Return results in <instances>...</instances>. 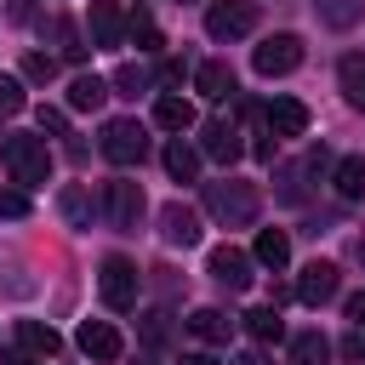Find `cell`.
<instances>
[{"mask_svg":"<svg viewBox=\"0 0 365 365\" xmlns=\"http://www.w3.org/2000/svg\"><path fill=\"white\" fill-rule=\"evenodd\" d=\"M108 97V80H97V74H74L68 80V108H97Z\"/></svg>","mask_w":365,"mask_h":365,"instance_id":"cell-27","label":"cell"},{"mask_svg":"<svg viewBox=\"0 0 365 365\" xmlns=\"http://www.w3.org/2000/svg\"><path fill=\"white\" fill-rule=\"evenodd\" d=\"M336 291H342V274L331 262H308L302 279H297V302H308V308H325Z\"/></svg>","mask_w":365,"mask_h":365,"instance_id":"cell-9","label":"cell"},{"mask_svg":"<svg viewBox=\"0 0 365 365\" xmlns=\"http://www.w3.org/2000/svg\"><path fill=\"white\" fill-rule=\"evenodd\" d=\"M114 91H125V97H137V91H148V74H143L137 63H125V68H114Z\"/></svg>","mask_w":365,"mask_h":365,"instance_id":"cell-31","label":"cell"},{"mask_svg":"<svg viewBox=\"0 0 365 365\" xmlns=\"http://www.w3.org/2000/svg\"><path fill=\"white\" fill-rule=\"evenodd\" d=\"M342 308H348V319H354V331H365V291H354V297H348Z\"/></svg>","mask_w":365,"mask_h":365,"instance_id":"cell-34","label":"cell"},{"mask_svg":"<svg viewBox=\"0 0 365 365\" xmlns=\"http://www.w3.org/2000/svg\"><path fill=\"white\" fill-rule=\"evenodd\" d=\"M331 359V342L319 331H297L291 336V365H325Z\"/></svg>","mask_w":365,"mask_h":365,"instance_id":"cell-26","label":"cell"},{"mask_svg":"<svg viewBox=\"0 0 365 365\" xmlns=\"http://www.w3.org/2000/svg\"><path fill=\"white\" fill-rule=\"evenodd\" d=\"M17 108H23V80L0 74V114H17Z\"/></svg>","mask_w":365,"mask_h":365,"instance_id":"cell-33","label":"cell"},{"mask_svg":"<svg viewBox=\"0 0 365 365\" xmlns=\"http://www.w3.org/2000/svg\"><path fill=\"white\" fill-rule=\"evenodd\" d=\"M257 29V6L251 0H211L205 6V34L211 40H240Z\"/></svg>","mask_w":365,"mask_h":365,"instance_id":"cell-5","label":"cell"},{"mask_svg":"<svg viewBox=\"0 0 365 365\" xmlns=\"http://www.w3.org/2000/svg\"><path fill=\"white\" fill-rule=\"evenodd\" d=\"M182 365H217L211 354H182Z\"/></svg>","mask_w":365,"mask_h":365,"instance_id":"cell-39","label":"cell"},{"mask_svg":"<svg viewBox=\"0 0 365 365\" xmlns=\"http://www.w3.org/2000/svg\"><path fill=\"white\" fill-rule=\"evenodd\" d=\"M211 279L228 285V291H245V285H251V257L234 251V245H217V251H211Z\"/></svg>","mask_w":365,"mask_h":365,"instance_id":"cell-12","label":"cell"},{"mask_svg":"<svg viewBox=\"0 0 365 365\" xmlns=\"http://www.w3.org/2000/svg\"><path fill=\"white\" fill-rule=\"evenodd\" d=\"M160 240H165V245H200V217L171 200V205L160 211Z\"/></svg>","mask_w":365,"mask_h":365,"instance_id":"cell-14","label":"cell"},{"mask_svg":"<svg viewBox=\"0 0 365 365\" xmlns=\"http://www.w3.org/2000/svg\"><path fill=\"white\" fill-rule=\"evenodd\" d=\"M200 154H211V160L234 165V160L245 154V143H240V125H228V120H205V131H200Z\"/></svg>","mask_w":365,"mask_h":365,"instance_id":"cell-11","label":"cell"},{"mask_svg":"<svg viewBox=\"0 0 365 365\" xmlns=\"http://www.w3.org/2000/svg\"><path fill=\"white\" fill-rule=\"evenodd\" d=\"M342 354H348V359H365V331H354V336L342 342Z\"/></svg>","mask_w":365,"mask_h":365,"instance_id":"cell-36","label":"cell"},{"mask_svg":"<svg viewBox=\"0 0 365 365\" xmlns=\"http://www.w3.org/2000/svg\"><path fill=\"white\" fill-rule=\"evenodd\" d=\"M125 34H131V40H137V51H160V46H165V40H160V29H154V17H148V11H131V17H125Z\"/></svg>","mask_w":365,"mask_h":365,"instance_id":"cell-28","label":"cell"},{"mask_svg":"<svg viewBox=\"0 0 365 365\" xmlns=\"http://www.w3.org/2000/svg\"><path fill=\"white\" fill-rule=\"evenodd\" d=\"M34 120H40V131H63V125H68V120H63V108H40Z\"/></svg>","mask_w":365,"mask_h":365,"instance_id":"cell-35","label":"cell"},{"mask_svg":"<svg viewBox=\"0 0 365 365\" xmlns=\"http://www.w3.org/2000/svg\"><path fill=\"white\" fill-rule=\"evenodd\" d=\"M314 17L325 29H354L365 17V0H314Z\"/></svg>","mask_w":365,"mask_h":365,"instance_id":"cell-22","label":"cell"},{"mask_svg":"<svg viewBox=\"0 0 365 365\" xmlns=\"http://www.w3.org/2000/svg\"><path fill=\"white\" fill-rule=\"evenodd\" d=\"M57 211H63V222H68V228H91V194H86L80 182L57 194Z\"/></svg>","mask_w":365,"mask_h":365,"instance_id":"cell-24","label":"cell"},{"mask_svg":"<svg viewBox=\"0 0 365 365\" xmlns=\"http://www.w3.org/2000/svg\"><path fill=\"white\" fill-rule=\"evenodd\" d=\"M336 86H342V97L365 114V57H359V51H348V57L336 63Z\"/></svg>","mask_w":365,"mask_h":365,"instance_id":"cell-20","label":"cell"},{"mask_svg":"<svg viewBox=\"0 0 365 365\" xmlns=\"http://www.w3.org/2000/svg\"><path fill=\"white\" fill-rule=\"evenodd\" d=\"M234 365H268V354H257V348H251V354H240Z\"/></svg>","mask_w":365,"mask_h":365,"instance_id":"cell-38","label":"cell"},{"mask_svg":"<svg viewBox=\"0 0 365 365\" xmlns=\"http://www.w3.org/2000/svg\"><path fill=\"white\" fill-rule=\"evenodd\" d=\"M154 125L171 131V137H182V131L194 125V103H188V97H160V103H154Z\"/></svg>","mask_w":365,"mask_h":365,"instance_id":"cell-17","label":"cell"},{"mask_svg":"<svg viewBox=\"0 0 365 365\" xmlns=\"http://www.w3.org/2000/svg\"><path fill=\"white\" fill-rule=\"evenodd\" d=\"M97 291H103V302H108L114 314L137 308V291H143L137 262H131V257H103V268H97Z\"/></svg>","mask_w":365,"mask_h":365,"instance_id":"cell-3","label":"cell"},{"mask_svg":"<svg viewBox=\"0 0 365 365\" xmlns=\"http://www.w3.org/2000/svg\"><path fill=\"white\" fill-rule=\"evenodd\" d=\"M245 331H251L257 342H279V336H285V319H279V308H274V302H262V308H251V314H245Z\"/></svg>","mask_w":365,"mask_h":365,"instance_id":"cell-25","label":"cell"},{"mask_svg":"<svg viewBox=\"0 0 365 365\" xmlns=\"http://www.w3.org/2000/svg\"><path fill=\"white\" fill-rule=\"evenodd\" d=\"M86 29H91V46H103V51L125 46V11H120L114 0H91V11H86Z\"/></svg>","mask_w":365,"mask_h":365,"instance_id":"cell-8","label":"cell"},{"mask_svg":"<svg viewBox=\"0 0 365 365\" xmlns=\"http://www.w3.org/2000/svg\"><path fill=\"white\" fill-rule=\"evenodd\" d=\"M0 160H6V171H11V182H23V188H40V182L51 177V148H46V137H29V131H11V137L0 143Z\"/></svg>","mask_w":365,"mask_h":365,"instance_id":"cell-1","label":"cell"},{"mask_svg":"<svg viewBox=\"0 0 365 365\" xmlns=\"http://www.w3.org/2000/svg\"><path fill=\"white\" fill-rule=\"evenodd\" d=\"M137 365H160V359H137Z\"/></svg>","mask_w":365,"mask_h":365,"instance_id":"cell-41","label":"cell"},{"mask_svg":"<svg viewBox=\"0 0 365 365\" xmlns=\"http://www.w3.org/2000/svg\"><path fill=\"white\" fill-rule=\"evenodd\" d=\"M51 29H57V51H63L68 63H80V57H86V46H80V29H74V23H51Z\"/></svg>","mask_w":365,"mask_h":365,"instance_id":"cell-30","label":"cell"},{"mask_svg":"<svg viewBox=\"0 0 365 365\" xmlns=\"http://www.w3.org/2000/svg\"><path fill=\"white\" fill-rule=\"evenodd\" d=\"M188 331H194L200 342H211V348H217V342H228V336H234V319H228L222 308H194V314H188Z\"/></svg>","mask_w":365,"mask_h":365,"instance_id":"cell-16","label":"cell"},{"mask_svg":"<svg viewBox=\"0 0 365 365\" xmlns=\"http://www.w3.org/2000/svg\"><path fill=\"white\" fill-rule=\"evenodd\" d=\"M17 342H23L34 359H51V354L63 348V336H57L51 325H40V319H17Z\"/></svg>","mask_w":365,"mask_h":365,"instance_id":"cell-19","label":"cell"},{"mask_svg":"<svg viewBox=\"0 0 365 365\" xmlns=\"http://www.w3.org/2000/svg\"><path fill=\"white\" fill-rule=\"evenodd\" d=\"M194 91L211 97V103L234 97V68H228V63H200V68H194Z\"/></svg>","mask_w":365,"mask_h":365,"instance_id":"cell-15","label":"cell"},{"mask_svg":"<svg viewBox=\"0 0 365 365\" xmlns=\"http://www.w3.org/2000/svg\"><path fill=\"white\" fill-rule=\"evenodd\" d=\"M74 342H80V354H86V359H103V365H108V359H120V354H125V342H120V331H114V325H108V319H86V325H80V336H74Z\"/></svg>","mask_w":365,"mask_h":365,"instance_id":"cell-10","label":"cell"},{"mask_svg":"<svg viewBox=\"0 0 365 365\" xmlns=\"http://www.w3.org/2000/svg\"><path fill=\"white\" fill-rule=\"evenodd\" d=\"M6 365H40V359H34L29 348H11V354H6Z\"/></svg>","mask_w":365,"mask_h":365,"instance_id":"cell-37","label":"cell"},{"mask_svg":"<svg viewBox=\"0 0 365 365\" xmlns=\"http://www.w3.org/2000/svg\"><path fill=\"white\" fill-rule=\"evenodd\" d=\"M23 80L51 86V80H57V57H51V51H29V57H23Z\"/></svg>","mask_w":365,"mask_h":365,"instance_id":"cell-29","label":"cell"},{"mask_svg":"<svg viewBox=\"0 0 365 365\" xmlns=\"http://www.w3.org/2000/svg\"><path fill=\"white\" fill-rule=\"evenodd\" d=\"M331 182H336L342 200H365V160H359V154L336 160V165H331Z\"/></svg>","mask_w":365,"mask_h":365,"instance_id":"cell-21","label":"cell"},{"mask_svg":"<svg viewBox=\"0 0 365 365\" xmlns=\"http://www.w3.org/2000/svg\"><path fill=\"white\" fill-rule=\"evenodd\" d=\"M165 171H171L177 182H194V177H200V148H188L182 137H171V143H165Z\"/></svg>","mask_w":365,"mask_h":365,"instance_id":"cell-23","label":"cell"},{"mask_svg":"<svg viewBox=\"0 0 365 365\" xmlns=\"http://www.w3.org/2000/svg\"><path fill=\"white\" fill-rule=\"evenodd\" d=\"M97 148H103V160H114V165H137V160L148 154V137H143L137 120H108Z\"/></svg>","mask_w":365,"mask_h":365,"instance_id":"cell-7","label":"cell"},{"mask_svg":"<svg viewBox=\"0 0 365 365\" xmlns=\"http://www.w3.org/2000/svg\"><path fill=\"white\" fill-rule=\"evenodd\" d=\"M205 211H211L217 222H228V228H245V222H257L262 194H257V182L222 177V182H205Z\"/></svg>","mask_w":365,"mask_h":365,"instance_id":"cell-2","label":"cell"},{"mask_svg":"<svg viewBox=\"0 0 365 365\" xmlns=\"http://www.w3.org/2000/svg\"><path fill=\"white\" fill-rule=\"evenodd\" d=\"M302 63V40L297 34H268L257 51H251V68L262 74V80H279V74H291Z\"/></svg>","mask_w":365,"mask_h":365,"instance_id":"cell-6","label":"cell"},{"mask_svg":"<svg viewBox=\"0 0 365 365\" xmlns=\"http://www.w3.org/2000/svg\"><path fill=\"white\" fill-rule=\"evenodd\" d=\"M359 262H365V234H359Z\"/></svg>","mask_w":365,"mask_h":365,"instance_id":"cell-40","label":"cell"},{"mask_svg":"<svg viewBox=\"0 0 365 365\" xmlns=\"http://www.w3.org/2000/svg\"><path fill=\"white\" fill-rule=\"evenodd\" d=\"M251 262H262V268H285V262H291V240H285V228H262L257 245H251Z\"/></svg>","mask_w":365,"mask_h":365,"instance_id":"cell-18","label":"cell"},{"mask_svg":"<svg viewBox=\"0 0 365 365\" xmlns=\"http://www.w3.org/2000/svg\"><path fill=\"white\" fill-rule=\"evenodd\" d=\"M302 131H308V108L297 97H274L268 103V137L279 143V137H302Z\"/></svg>","mask_w":365,"mask_h":365,"instance_id":"cell-13","label":"cell"},{"mask_svg":"<svg viewBox=\"0 0 365 365\" xmlns=\"http://www.w3.org/2000/svg\"><path fill=\"white\" fill-rule=\"evenodd\" d=\"M17 217H29V194L23 188H0V222H17Z\"/></svg>","mask_w":365,"mask_h":365,"instance_id":"cell-32","label":"cell"},{"mask_svg":"<svg viewBox=\"0 0 365 365\" xmlns=\"http://www.w3.org/2000/svg\"><path fill=\"white\" fill-rule=\"evenodd\" d=\"M103 217H108V228L131 234V228L143 222V188H137L131 177H114V182H103Z\"/></svg>","mask_w":365,"mask_h":365,"instance_id":"cell-4","label":"cell"}]
</instances>
